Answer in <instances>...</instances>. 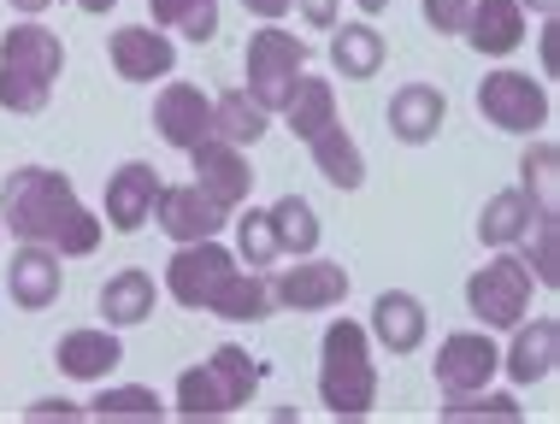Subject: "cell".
<instances>
[{
  "label": "cell",
  "mask_w": 560,
  "mask_h": 424,
  "mask_svg": "<svg viewBox=\"0 0 560 424\" xmlns=\"http://www.w3.org/2000/svg\"><path fill=\"white\" fill-rule=\"evenodd\" d=\"M125 360V348H118L113 325H95V330H71V337H59L54 348V366L66 377H78V384H107V372Z\"/></svg>",
  "instance_id": "cell-20"
},
{
  "label": "cell",
  "mask_w": 560,
  "mask_h": 424,
  "mask_svg": "<svg viewBox=\"0 0 560 424\" xmlns=\"http://www.w3.org/2000/svg\"><path fill=\"white\" fill-rule=\"evenodd\" d=\"M532 201H525L520 189H502V195H490L483 201V212H478V236L490 242V248H513L525 231H532Z\"/></svg>",
  "instance_id": "cell-29"
},
{
  "label": "cell",
  "mask_w": 560,
  "mask_h": 424,
  "mask_svg": "<svg viewBox=\"0 0 560 424\" xmlns=\"http://www.w3.org/2000/svg\"><path fill=\"white\" fill-rule=\"evenodd\" d=\"M207 313L231 318V325H260V318H271L266 278H260V271H248V266H236L231 278L219 283V295H213V307H207Z\"/></svg>",
  "instance_id": "cell-26"
},
{
  "label": "cell",
  "mask_w": 560,
  "mask_h": 424,
  "mask_svg": "<svg viewBox=\"0 0 560 424\" xmlns=\"http://www.w3.org/2000/svg\"><path fill=\"white\" fill-rule=\"evenodd\" d=\"M271 219V236H278L283 254H313L319 248V212H313L301 195H278V201L266 207Z\"/></svg>",
  "instance_id": "cell-30"
},
{
  "label": "cell",
  "mask_w": 560,
  "mask_h": 424,
  "mask_svg": "<svg viewBox=\"0 0 560 424\" xmlns=\"http://www.w3.org/2000/svg\"><path fill=\"white\" fill-rule=\"evenodd\" d=\"M532 266L520 260V254H495L490 266L472 271V283H466V307L483 330H513L525 313H532Z\"/></svg>",
  "instance_id": "cell-5"
},
{
  "label": "cell",
  "mask_w": 560,
  "mask_h": 424,
  "mask_svg": "<svg viewBox=\"0 0 560 424\" xmlns=\"http://www.w3.org/2000/svg\"><path fill=\"white\" fill-rule=\"evenodd\" d=\"M242 7H248V12H254V19H266V24H278V19H283V12H290V7H295V0H242Z\"/></svg>",
  "instance_id": "cell-40"
},
{
  "label": "cell",
  "mask_w": 560,
  "mask_h": 424,
  "mask_svg": "<svg viewBox=\"0 0 560 424\" xmlns=\"http://www.w3.org/2000/svg\"><path fill=\"white\" fill-rule=\"evenodd\" d=\"M154 195H160V172L148 160H130L118 165V172L107 177V219L118 236H136L148 224V212H154Z\"/></svg>",
  "instance_id": "cell-16"
},
{
  "label": "cell",
  "mask_w": 560,
  "mask_h": 424,
  "mask_svg": "<svg viewBox=\"0 0 560 424\" xmlns=\"http://www.w3.org/2000/svg\"><path fill=\"white\" fill-rule=\"evenodd\" d=\"M330 66H337V78L348 83H366L384 71V36H377L372 24H342L337 36H330Z\"/></svg>",
  "instance_id": "cell-25"
},
{
  "label": "cell",
  "mask_w": 560,
  "mask_h": 424,
  "mask_svg": "<svg viewBox=\"0 0 560 424\" xmlns=\"http://www.w3.org/2000/svg\"><path fill=\"white\" fill-rule=\"evenodd\" d=\"M330 118H337V89L325 78H307V71H301V83L290 89V101H283V125L307 142V136H319Z\"/></svg>",
  "instance_id": "cell-28"
},
{
  "label": "cell",
  "mask_w": 560,
  "mask_h": 424,
  "mask_svg": "<svg viewBox=\"0 0 560 424\" xmlns=\"http://www.w3.org/2000/svg\"><path fill=\"white\" fill-rule=\"evenodd\" d=\"M78 7H83V12H95V19H101V12H113L118 0H78Z\"/></svg>",
  "instance_id": "cell-43"
},
{
  "label": "cell",
  "mask_w": 560,
  "mask_h": 424,
  "mask_svg": "<svg viewBox=\"0 0 560 424\" xmlns=\"http://www.w3.org/2000/svg\"><path fill=\"white\" fill-rule=\"evenodd\" d=\"M478 113H483V125H495L508 136H537L542 125H549L555 101H549V89H542V78L502 66V71H490V78L478 83Z\"/></svg>",
  "instance_id": "cell-6"
},
{
  "label": "cell",
  "mask_w": 560,
  "mask_h": 424,
  "mask_svg": "<svg viewBox=\"0 0 560 424\" xmlns=\"http://www.w3.org/2000/svg\"><path fill=\"white\" fill-rule=\"evenodd\" d=\"M443 419H448V424H466V419H502V424H520V419H525V407L513 401V396H495V389L483 384V389H466V396H448V401H443Z\"/></svg>",
  "instance_id": "cell-33"
},
{
  "label": "cell",
  "mask_w": 560,
  "mask_h": 424,
  "mask_svg": "<svg viewBox=\"0 0 560 424\" xmlns=\"http://www.w3.org/2000/svg\"><path fill=\"white\" fill-rule=\"evenodd\" d=\"M555 48H560V24L542 19V78H555Z\"/></svg>",
  "instance_id": "cell-39"
},
{
  "label": "cell",
  "mask_w": 560,
  "mask_h": 424,
  "mask_svg": "<svg viewBox=\"0 0 560 424\" xmlns=\"http://www.w3.org/2000/svg\"><path fill=\"white\" fill-rule=\"evenodd\" d=\"M520 242H532V278L542 283V290H555L560 283V219H532V231H525Z\"/></svg>",
  "instance_id": "cell-35"
},
{
  "label": "cell",
  "mask_w": 560,
  "mask_h": 424,
  "mask_svg": "<svg viewBox=\"0 0 560 424\" xmlns=\"http://www.w3.org/2000/svg\"><path fill=\"white\" fill-rule=\"evenodd\" d=\"M242 66H248V95L260 101L266 113H283L290 89L301 83V71H307V42L290 36V30H254Z\"/></svg>",
  "instance_id": "cell-7"
},
{
  "label": "cell",
  "mask_w": 560,
  "mask_h": 424,
  "mask_svg": "<svg viewBox=\"0 0 560 424\" xmlns=\"http://www.w3.org/2000/svg\"><path fill=\"white\" fill-rule=\"evenodd\" d=\"M466 7H472V0H425V24L436 30V36H460Z\"/></svg>",
  "instance_id": "cell-36"
},
{
  "label": "cell",
  "mask_w": 560,
  "mask_h": 424,
  "mask_svg": "<svg viewBox=\"0 0 560 424\" xmlns=\"http://www.w3.org/2000/svg\"><path fill=\"white\" fill-rule=\"evenodd\" d=\"M7 290H12V301H19L24 313H42V307L59 301V290H66V266H59L54 248L24 242V248L12 254V266H7Z\"/></svg>",
  "instance_id": "cell-17"
},
{
  "label": "cell",
  "mask_w": 560,
  "mask_h": 424,
  "mask_svg": "<svg viewBox=\"0 0 560 424\" xmlns=\"http://www.w3.org/2000/svg\"><path fill=\"white\" fill-rule=\"evenodd\" d=\"M319 401H325L330 419H366L377 407L372 337L354 318H337L319 342Z\"/></svg>",
  "instance_id": "cell-3"
},
{
  "label": "cell",
  "mask_w": 560,
  "mask_h": 424,
  "mask_svg": "<svg viewBox=\"0 0 560 424\" xmlns=\"http://www.w3.org/2000/svg\"><path fill=\"white\" fill-rule=\"evenodd\" d=\"M154 30H177L189 42H213L219 36V0H148Z\"/></svg>",
  "instance_id": "cell-32"
},
{
  "label": "cell",
  "mask_w": 560,
  "mask_h": 424,
  "mask_svg": "<svg viewBox=\"0 0 560 424\" xmlns=\"http://www.w3.org/2000/svg\"><path fill=\"white\" fill-rule=\"evenodd\" d=\"M148 219H160V231L172 236V242H207V236L224 231V219H231V212H224L201 184H172V189L160 184L154 212H148Z\"/></svg>",
  "instance_id": "cell-11"
},
{
  "label": "cell",
  "mask_w": 560,
  "mask_h": 424,
  "mask_svg": "<svg viewBox=\"0 0 560 424\" xmlns=\"http://www.w3.org/2000/svg\"><path fill=\"white\" fill-rule=\"evenodd\" d=\"M231 219H236V260L242 266H248V271H260V266H271V260H278V236H271V219H266V212H231Z\"/></svg>",
  "instance_id": "cell-34"
},
{
  "label": "cell",
  "mask_w": 560,
  "mask_h": 424,
  "mask_svg": "<svg viewBox=\"0 0 560 424\" xmlns=\"http://www.w3.org/2000/svg\"><path fill=\"white\" fill-rule=\"evenodd\" d=\"M520 195L532 201L537 219H560V148L549 136H537L520 154Z\"/></svg>",
  "instance_id": "cell-23"
},
{
  "label": "cell",
  "mask_w": 560,
  "mask_h": 424,
  "mask_svg": "<svg viewBox=\"0 0 560 424\" xmlns=\"http://www.w3.org/2000/svg\"><path fill=\"white\" fill-rule=\"evenodd\" d=\"M307 148H313V165H319L325 184H337V189H360V184H366V154H360V142L337 125V118H330L319 136H307Z\"/></svg>",
  "instance_id": "cell-24"
},
{
  "label": "cell",
  "mask_w": 560,
  "mask_h": 424,
  "mask_svg": "<svg viewBox=\"0 0 560 424\" xmlns=\"http://www.w3.org/2000/svg\"><path fill=\"white\" fill-rule=\"evenodd\" d=\"M48 7H54V0H12V12H24V19H42Z\"/></svg>",
  "instance_id": "cell-41"
},
{
  "label": "cell",
  "mask_w": 560,
  "mask_h": 424,
  "mask_svg": "<svg viewBox=\"0 0 560 424\" xmlns=\"http://www.w3.org/2000/svg\"><path fill=\"white\" fill-rule=\"evenodd\" d=\"M295 7H301V19H307L313 30H330V24H337V0H295Z\"/></svg>",
  "instance_id": "cell-38"
},
{
  "label": "cell",
  "mask_w": 560,
  "mask_h": 424,
  "mask_svg": "<svg viewBox=\"0 0 560 424\" xmlns=\"http://www.w3.org/2000/svg\"><path fill=\"white\" fill-rule=\"evenodd\" d=\"M242 260L231 248H219V236H207V242H177V254H172V266H165V295L172 301H184V307H213V295H219V283L231 278Z\"/></svg>",
  "instance_id": "cell-8"
},
{
  "label": "cell",
  "mask_w": 560,
  "mask_h": 424,
  "mask_svg": "<svg viewBox=\"0 0 560 424\" xmlns=\"http://www.w3.org/2000/svg\"><path fill=\"white\" fill-rule=\"evenodd\" d=\"M0 224H7L19 242H42L59 260H83V254L101 248V231L107 224L95 219L78 189H71L66 172H48V165H24L0 184Z\"/></svg>",
  "instance_id": "cell-1"
},
{
  "label": "cell",
  "mask_w": 560,
  "mask_h": 424,
  "mask_svg": "<svg viewBox=\"0 0 560 424\" xmlns=\"http://www.w3.org/2000/svg\"><path fill=\"white\" fill-rule=\"evenodd\" d=\"M266 290H271V307L319 313V307H337V301H348V271L330 266V260H313V254H301V266H283L278 278L266 283Z\"/></svg>",
  "instance_id": "cell-10"
},
{
  "label": "cell",
  "mask_w": 560,
  "mask_h": 424,
  "mask_svg": "<svg viewBox=\"0 0 560 424\" xmlns=\"http://www.w3.org/2000/svg\"><path fill=\"white\" fill-rule=\"evenodd\" d=\"M154 301H160L154 278L130 266V271H118V278L101 283L95 307H101V318H107L113 330H130V325H142V318H154Z\"/></svg>",
  "instance_id": "cell-22"
},
{
  "label": "cell",
  "mask_w": 560,
  "mask_h": 424,
  "mask_svg": "<svg viewBox=\"0 0 560 424\" xmlns=\"http://www.w3.org/2000/svg\"><path fill=\"white\" fill-rule=\"evenodd\" d=\"M107 54H113V71H118L125 83L172 78V66H177L172 36H165V30H154V24H125V30H113Z\"/></svg>",
  "instance_id": "cell-13"
},
{
  "label": "cell",
  "mask_w": 560,
  "mask_h": 424,
  "mask_svg": "<svg viewBox=\"0 0 560 424\" xmlns=\"http://www.w3.org/2000/svg\"><path fill=\"white\" fill-rule=\"evenodd\" d=\"M460 36L472 42L483 59H508L525 42V7H520V0H472V7H466Z\"/></svg>",
  "instance_id": "cell-19"
},
{
  "label": "cell",
  "mask_w": 560,
  "mask_h": 424,
  "mask_svg": "<svg viewBox=\"0 0 560 424\" xmlns=\"http://www.w3.org/2000/svg\"><path fill=\"white\" fill-rule=\"evenodd\" d=\"M555 360H560V318H520L513 325V348L502 354V372L513 384H542V377H555Z\"/></svg>",
  "instance_id": "cell-15"
},
{
  "label": "cell",
  "mask_w": 560,
  "mask_h": 424,
  "mask_svg": "<svg viewBox=\"0 0 560 424\" xmlns=\"http://www.w3.org/2000/svg\"><path fill=\"white\" fill-rule=\"evenodd\" d=\"M254 389H260V366L248 360V348L224 342V348H213L207 366H189L184 377H177V407L172 413H184V419H231L236 407L254 401Z\"/></svg>",
  "instance_id": "cell-4"
},
{
  "label": "cell",
  "mask_w": 560,
  "mask_h": 424,
  "mask_svg": "<svg viewBox=\"0 0 560 424\" xmlns=\"http://www.w3.org/2000/svg\"><path fill=\"white\" fill-rule=\"evenodd\" d=\"M59 71H66V42L48 24L24 19L0 36V106L7 113H42Z\"/></svg>",
  "instance_id": "cell-2"
},
{
  "label": "cell",
  "mask_w": 560,
  "mask_h": 424,
  "mask_svg": "<svg viewBox=\"0 0 560 424\" xmlns=\"http://www.w3.org/2000/svg\"><path fill=\"white\" fill-rule=\"evenodd\" d=\"M372 337L389 348V354H413L419 342H425V307H419V295L407 290H384L372 301Z\"/></svg>",
  "instance_id": "cell-21"
},
{
  "label": "cell",
  "mask_w": 560,
  "mask_h": 424,
  "mask_svg": "<svg viewBox=\"0 0 560 424\" xmlns=\"http://www.w3.org/2000/svg\"><path fill=\"white\" fill-rule=\"evenodd\" d=\"M431 372H436V389H443V396H466V389H483L502 372V348L490 342V330H454V337H443V348H436Z\"/></svg>",
  "instance_id": "cell-9"
},
{
  "label": "cell",
  "mask_w": 560,
  "mask_h": 424,
  "mask_svg": "<svg viewBox=\"0 0 560 424\" xmlns=\"http://www.w3.org/2000/svg\"><path fill=\"white\" fill-rule=\"evenodd\" d=\"M266 130H271V113L248 95V89H231V95H219V101H213V136H219V142L254 148Z\"/></svg>",
  "instance_id": "cell-27"
},
{
  "label": "cell",
  "mask_w": 560,
  "mask_h": 424,
  "mask_svg": "<svg viewBox=\"0 0 560 424\" xmlns=\"http://www.w3.org/2000/svg\"><path fill=\"white\" fill-rule=\"evenodd\" d=\"M520 7H532L537 19H560V0H520Z\"/></svg>",
  "instance_id": "cell-42"
},
{
  "label": "cell",
  "mask_w": 560,
  "mask_h": 424,
  "mask_svg": "<svg viewBox=\"0 0 560 424\" xmlns=\"http://www.w3.org/2000/svg\"><path fill=\"white\" fill-rule=\"evenodd\" d=\"M354 7H360V12H384L389 0H354Z\"/></svg>",
  "instance_id": "cell-44"
},
{
  "label": "cell",
  "mask_w": 560,
  "mask_h": 424,
  "mask_svg": "<svg viewBox=\"0 0 560 424\" xmlns=\"http://www.w3.org/2000/svg\"><path fill=\"white\" fill-rule=\"evenodd\" d=\"M189 165H195V184L213 195L224 212H236L242 201H248L254 172H248V160H242V148L219 142V136H207L201 148H189Z\"/></svg>",
  "instance_id": "cell-14"
},
{
  "label": "cell",
  "mask_w": 560,
  "mask_h": 424,
  "mask_svg": "<svg viewBox=\"0 0 560 424\" xmlns=\"http://www.w3.org/2000/svg\"><path fill=\"white\" fill-rule=\"evenodd\" d=\"M154 130L177 148V154L201 148L207 136H213V95H201L195 83H165L154 95Z\"/></svg>",
  "instance_id": "cell-12"
},
{
  "label": "cell",
  "mask_w": 560,
  "mask_h": 424,
  "mask_svg": "<svg viewBox=\"0 0 560 424\" xmlns=\"http://www.w3.org/2000/svg\"><path fill=\"white\" fill-rule=\"evenodd\" d=\"M89 419H101V424H118V419H142V424H154V419H165L172 407H165L154 389H142V384H118V389H101L95 401L83 407Z\"/></svg>",
  "instance_id": "cell-31"
},
{
  "label": "cell",
  "mask_w": 560,
  "mask_h": 424,
  "mask_svg": "<svg viewBox=\"0 0 560 424\" xmlns=\"http://www.w3.org/2000/svg\"><path fill=\"white\" fill-rule=\"evenodd\" d=\"M24 419L30 424H48V419H59V424H78V419H89L78 401H30L24 407Z\"/></svg>",
  "instance_id": "cell-37"
},
{
  "label": "cell",
  "mask_w": 560,
  "mask_h": 424,
  "mask_svg": "<svg viewBox=\"0 0 560 424\" xmlns=\"http://www.w3.org/2000/svg\"><path fill=\"white\" fill-rule=\"evenodd\" d=\"M389 136L407 148H425L436 142V130H443V118H448V95L443 89H431V83H407L389 95Z\"/></svg>",
  "instance_id": "cell-18"
}]
</instances>
